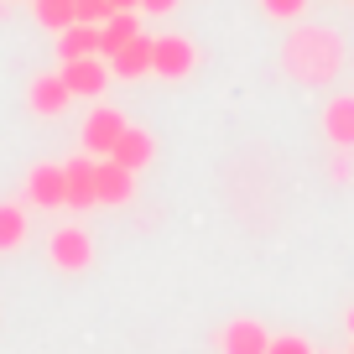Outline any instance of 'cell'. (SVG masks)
Returning <instances> with one entry per match:
<instances>
[{
  "label": "cell",
  "instance_id": "obj_1",
  "mask_svg": "<svg viewBox=\"0 0 354 354\" xmlns=\"http://www.w3.org/2000/svg\"><path fill=\"white\" fill-rule=\"evenodd\" d=\"M287 68L297 78H308V84H318V78H333L344 63V42L328 32V26H302V32H292L287 42Z\"/></svg>",
  "mask_w": 354,
  "mask_h": 354
},
{
  "label": "cell",
  "instance_id": "obj_2",
  "mask_svg": "<svg viewBox=\"0 0 354 354\" xmlns=\"http://www.w3.org/2000/svg\"><path fill=\"white\" fill-rule=\"evenodd\" d=\"M125 136V110H115V104H94L84 120V151L88 156H110L115 141Z\"/></svg>",
  "mask_w": 354,
  "mask_h": 354
},
{
  "label": "cell",
  "instance_id": "obj_3",
  "mask_svg": "<svg viewBox=\"0 0 354 354\" xmlns=\"http://www.w3.org/2000/svg\"><path fill=\"white\" fill-rule=\"evenodd\" d=\"M47 261H53L57 271H88V266H94V240H88V230H78V224L57 230L53 240H47Z\"/></svg>",
  "mask_w": 354,
  "mask_h": 354
},
{
  "label": "cell",
  "instance_id": "obj_4",
  "mask_svg": "<svg viewBox=\"0 0 354 354\" xmlns=\"http://www.w3.org/2000/svg\"><path fill=\"white\" fill-rule=\"evenodd\" d=\"M193 68H198V47L188 42V37H156L151 47V73L156 78H188Z\"/></svg>",
  "mask_w": 354,
  "mask_h": 354
},
{
  "label": "cell",
  "instance_id": "obj_5",
  "mask_svg": "<svg viewBox=\"0 0 354 354\" xmlns=\"http://www.w3.org/2000/svg\"><path fill=\"white\" fill-rule=\"evenodd\" d=\"M57 73H63V84L73 88V100H100L104 84L115 78V73H110V63H104L100 53H94V57H73V63H63Z\"/></svg>",
  "mask_w": 354,
  "mask_h": 354
},
{
  "label": "cell",
  "instance_id": "obj_6",
  "mask_svg": "<svg viewBox=\"0 0 354 354\" xmlns=\"http://www.w3.org/2000/svg\"><path fill=\"white\" fill-rule=\"evenodd\" d=\"M26 198L37 203V209H68V172L53 162L32 167L26 172Z\"/></svg>",
  "mask_w": 354,
  "mask_h": 354
},
{
  "label": "cell",
  "instance_id": "obj_7",
  "mask_svg": "<svg viewBox=\"0 0 354 354\" xmlns=\"http://www.w3.org/2000/svg\"><path fill=\"white\" fill-rule=\"evenodd\" d=\"M94 188H100V203L120 209V203H131V198H136V172H131V167H120L115 156H100V172H94Z\"/></svg>",
  "mask_w": 354,
  "mask_h": 354
},
{
  "label": "cell",
  "instance_id": "obj_8",
  "mask_svg": "<svg viewBox=\"0 0 354 354\" xmlns=\"http://www.w3.org/2000/svg\"><path fill=\"white\" fill-rule=\"evenodd\" d=\"M63 172H68V209H94L100 203V188H94L100 156H73V162H63Z\"/></svg>",
  "mask_w": 354,
  "mask_h": 354
},
{
  "label": "cell",
  "instance_id": "obj_9",
  "mask_svg": "<svg viewBox=\"0 0 354 354\" xmlns=\"http://www.w3.org/2000/svg\"><path fill=\"white\" fill-rule=\"evenodd\" d=\"M219 349L224 354H266V349H271V333H266L255 318H234V323H224Z\"/></svg>",
  "mask_w": 354,
  "mask_h": 354
},
{
  "label": "cell",
  "instance_id": "obj_10",
  "mask_svg": "<svg viewBox=\"0 0 354 354\" xmlns=\"http://www.w3.org/2000/svg\"><path fill=\"white\" fill-rule=\"evenodd\" d=\"M68 104H73V88L63 84V73H37L32 78V115H63Z\"/></svg>",
  "mask_w": 354,
  "mask_h": 354
},
{
  "label": "cell",
  "instance_id": "obj_11",
  "mask_svg": "<svg viewBox=\"0 0 354 354\" xmlns=\"http://www.w3.org/2000/svg\"><path fill=\"white\" fill-rule=\"evenodd\" d=\"M323 136L339 151H354V94H339V100L323 104Z\"/></svg>",
  "mask_w": 354,
  "mask_h": 354
},
{
  "label": "cell",
  "instance_id": "obj_12",
  "mask_svg": "<svg viewBox=\"0 0 354 354\" xmlns=\"http://www.w3.org/2000/svg\"><path fill=\"white\" fill-rule=\"evenodd\" d=\"M151 47H156V37H136V42H125L120 47V53H115V57H104V63H110V73L115 78H146V73H151Z\"/></svg>",
  "mask_w": 354,
  "mask_h": 354
},
{
  "label": "cell",
  "instance_id": "obj_13",
  "mask_svg": "<svg viewBox=\"0 0 354 354\" xmlns=\"http://www.w3.org/2000/svg\"><path fill=\"white\" fill-rule=\"evenodd\" d=\"M110 156H115L120 167H131V172H141V167L156 156V141H151V131H136V125H125V136L115 141Z\"/></svg>",
  "mask_w": 354,
  "mask_h": 354
},
{
  "label": "cell",
  "instance_id": "obj_14",
  "mask_svg": "<svg viewBox=\"0 0 354 354\" xmlns=\"http://www.w3.org/2000/svg\"><path fill=\"white\" fill-rule=\"evenodd\" d=\"M136 37H141L136 11H110V21L100 26V57H115L125 42H136Z\"/></svg>",
  "mask_w": 354,
  "mask_h": 354
},
{
  "label": "cell",
  "instance_id": "obj_15",
  "mask_svg": "<svg viewBox=\"0 0 354 354\" xmlns=\"http://www.w3.org/2000/svg\"><path fill=\"white\" fill-rule=\"evenodd\" d=\"M94 53H100V26L73 21L68 32H57V57H63V63H73V57H94Z\"/></svg>",
  "mask_w": 354,
  "mask_h": 354
},
{
  "label": "cell",
  "instance_id": "obj_16",
  "mask_svg": "<svg viewBox=\"0 0 354 354\" xmlns=\"http://www.w3.org/2000/svg\"><path fill=\"white\" fill-rule=\"evenodd\" d=\"M26 240V209L21 203H0V250H16Z\"/></svg>",
  "mask_w": 354,
  "mask_h": 354
},
{
  "label": "cell",
  "instance_id": "obj_17",
  "mask_svg": "<svg viewBox=\"0 0 354 354\" xmlns=\"http://www.w3.org/2000/svg\"><path fill=\"white\" fill-rule=\"evenodd\" d=\"M37 6V21L47 26V32H68V26L78 21L73 16V0H32Z\"/></svg>",
  "mask_w": 354,
  "mask_h": 354
},
{
  "label": "cell",
  "instance_id": "obj_18",
  "mask_svg": "<svg viewBox=\"0 0 354 354\" xmlns=\"http://www.w3.org/2000/svg\"><path fill=\"white\" fill-rule=\"evenodd\" d=\"M73 16L88 26H104L110 21V0H73Z\"/></svg>",
  "mask_w": 354,
  "mask_h": 354
},
{
  "label": "cell",
  "instance_id": "obj_19",
  "mask_svg": "<svg viewBox=\"0 0 354 354\" xmlns=\"http://www.w3.org/2000/svg\"><path fill=\"white\" fill-rule=\"evenodd\" d=\"M266 354H318V349H313L302 333H281V339H271V349H266Z\"/></svg>",
  "mask_w": 354,
  "mask_h": 354
},
{
  "label": "cell",
  "instance_id": "obj_20",
  "mask_svg": "<svg viewBox=\"0 0 354 354\" xmlns=\"http://www.w3.org/2000/svg\"><path fill=\"white\" fill-rule=\"evenodd\" d=\"M302 6H308V0H261V11H266V16H277V21H292V16H302Z\"/></svg>",
  "mask_w": 354,
  "mask_h": 354
},
{
  "label": "cell",
  "instance_id": "obj_21",
  "mask_svg": "<svg viewBox=\"0 0 354 354\" xmlns=\"http://www.w3.org/2000/svg\"><path fill=\"white\" fill-rule=\"evenodd\" d=\"M172 6H177V0H141V11H151V16H167Z\"/></svg>",
  "mask_w": 354,
  "mask_h": 354
},
{
  "label": "cell",
  "instance_id": "obj_22",
  "mask_svg": "<svg viewBox=\"0 0 354 354\" xmlns=\"http://www.w3.org/2000/svg\"><path fill=\"white\" fill-rule=\"evenodd\" d=\"M110 11H141V0H110Z\"/></svg>",
  "mask_w": 354,
  "mask_h": 354
},
{
  "label": "cell",
  "instance_id": "obj_23",
  "mask_svg": "<svg viewBox=\"0 0 354 354\" xmlns=\"http://www.w3.org/2000/svg\"><path fill=\"white\" fill-rule=\"evenodd\" d=\"M349 333H354V308H349Z\"/></svg>",
  "mask_w": 354,
  "mask_h": 354
},
{
  "label": "cell",
  "instance_id": "obj_24",
  "mask_svg": "<svg viewBox=\"0 0 354 354\" xmlns=\"http://www.w3.org/2000/svg\"><path fill=\"white\" fill-rule=\"evenodd\" d=\"M349 354H354V344H349Z\"/></svg>",
  "mask_w": 354,
  "mask_h": 354
},
{
  "label": "cell",
  "instance_id": "obj_25",
  "mask_svg": "<svg viewBox=\"0 0 354 354\" xmlns=\"http://www.w3.org/2000/svg\"><path fill=\"white\" fill-rule=\"evenodd\" d=\"M323 354H328V349H323Z\"/></svg>",
  "mask_w": 354,
  "mask_h": 354
}]
</instances>
